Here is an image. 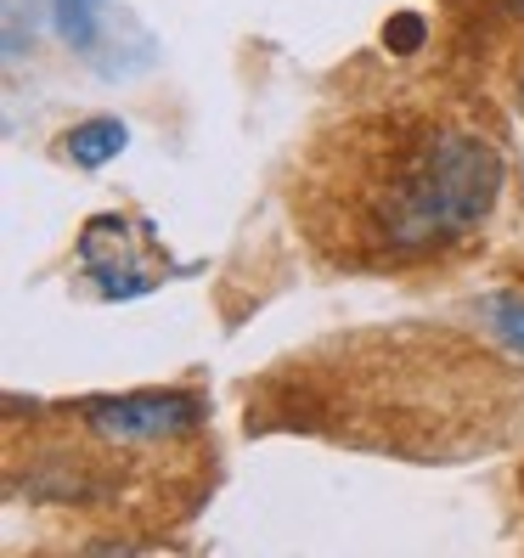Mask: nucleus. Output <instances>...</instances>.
I'll list each match as a JSON object with an SVG mask.
<instances>
[{
    "label": "nucleus",
    "instance_id": "nucleus-1",
    "mask_svg": "<svg viewBox=\"0 0 524 558\" xmlns=\"http://www.w3.org/2000/svg\"><path fill=\"white\" fill-rule=\"evenodd\" d=\"M502 192V158L463 124L389 130L367 147L344 186V254L350 259H423L440 243L468 238Z\"/></svg>",
    "mask_w": 524,
    "mask_h": 558
},
{
    "label": "nucleus",
    "instance_id": "nucleus-2",
    "mask_svg": "<svg viewBox=\"0 0 524 558\" xmlns=\"http://www.w3.org/2000/svg\"><path fill=\"white\" fill-rule=\"evenodd\" d=\"M198 417H204V407L192 396H119V401H96L85 412V423L96 435H102V440H124V446L186 435V429H198Z\"/></svg>",
    "mask_w": 524,
    "mask_h": 558
},
{
    "label": "nucleus",
    "instance_id": "nucleus-3",
    "mask_svg": "<svg viewBox=\"0 0 524 558\" xmlns=\"http://www.w3.org/2000/svg\"><path fill=\"white\" fill-rule=\"evenodd\" d=\"M124 142H130V130H124L119 119H85L80 130H69V136H62V153H69L80 170H96V163H108Z\"/></svg>",
    "mask_w": 524,
    "mask_h": 558
},
{
    "label": "nucleus",
    "instance_id": "nucleus-4",
    "mask_svg": "<svg viewBox=\"0 0 524 558\" xmlns=\"http://www.w3.org/2000/svg\"><path fill=\"white\" fill-rule=\"evenodd\" d=\"M479 322H485L513 355H524V293H519V288L485 293V300H479Z\"/></svg>",
    "mask_w": 524,
    "mask_h": 558
},
{
    "label": "nucleus",
    "instance_id": "nucleus-5",
    "mask_svg": "<svg viewBox=\"0 0 524 558\" xmlns=\"http://www.w3.org/2000/svg\"><path fill=\"white\" fill-rule=\"evenodd\" d=\"M51 12H57V28L69 46L85 51L96 40V12H102V0H51Z\"/></svg>",
    "mask_w": 524,
    "mask_h": 558
},
{
    "label": "nucleus",
    "instance_id": "nucleus-6",
    "mask_svg": "<svg viewBox=\"0 0 524 558\" xmlns=\"http://www.w3.org/2000/svg\"><path fill=\"white\" fill-rule=\"evenodd\" d=\"M417 40H423V23H417L412 12H406L395 28H383V46H389V51H417Z\"/></svg>",
    "mask_w": 524,
    "mask_h": 558
},
{
    "label": "nucleus",
    "instance_id": "nucleus-7",
    "mask_svg": "<svg viewBox=\"0 0 524 558\" xmlns=\"http://www.w3.org/2000/svg\"><path fill=\"white\" fill-rule=\"evenodd\" d=\"M508 7H513V12H524V0H508Z\"/></svg>",
    "mask_w": 524,
    "mask_h": 558
}]
</instances>
